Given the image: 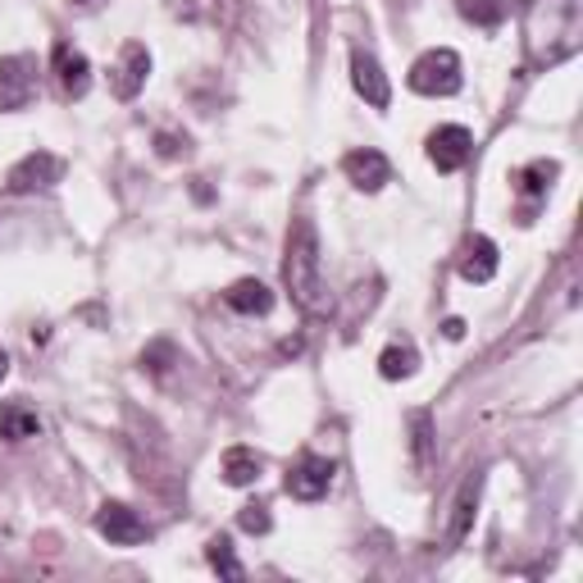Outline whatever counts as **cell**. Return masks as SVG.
Returning a JSON list of instances; mask_svg holds the SVG:
<instances>
[{
	"label": "cell",
	"instance_id": "1",
	"mask_svg": "<svg viewBox=\"0 0 583 583\" xmlns=\"http://www.w3.org/2000/svg\"><path fill=\"white\" fill-rule=\"evenodd\" d=\"M283 279H288V292L301 311H311V315L328 311V288H324V273H319V233L311 220H296L288 233Z\"/></svg>",
	"mask_w": 583,
	"mask_h": 583
},
{
	"label": "cell",
	"instance_id": "2",
	"mask_svg": "<svg viewBox=\"0 0 583 583\" xmlns=\"http://www.w3.org/2000/svg\"><path fill=\"white\" fill-rule=\"evenodd\" d=\"M547 5V37L534 42V59L557 65L579 51V0H542Z\"/></svg>",
	"mask_w": 583,
	"mask_h": 583
},
{
	"label": "cell",
	"instance_id": "3",
	"mask_svg": "<svg viewBox=\"0 0 583 583\" xmlns=\"http://www.w3.org/2000/svg\"><path fill=\"white\" fill-rule=\"evenodd\" d=\"M411 91H419V97H456L460 91V55L456 51H428V55H419L415 65H411Z\"/></svg>",
	"mask_w": 583,
	"mask_h": 583
},
{
	"label": "cell",
	"instance_id": "4",
	"mask_svg": "<svg viewBox=\"0 0 583 583\" xmlns=\"http://www.w3.org/2000/svg\"><path fill=\"white\" fill-rule=\"evenodd\" d=\"M37 97V55H5L0 59V110H23Z\"/></svg>",
	"mask_w": 583,
	"mask_h": 583
},
{
	"label": "cell",
	"instance_id": "5",
	"mask_svg": "<svg viewBox=\"0 0 583 583\" xmlns=\"http://www.w3.org/2000/svg\"><path fill=\"white\" fill-rule=\"evenodd\" d=\"M474 156V137L470 128H460V124H442L428 133V165H434L438 173H456V169H466Z\"/></svg>",
	"mask_w": 583,
	"mask_h": 583
},
{
	"label": "cell",
	"instance_id": "6",
	"mask_svg": "<svg viewBox=\"0 0 583 583\" xmlns=\"http://www.w3.org/2000/svg\"><path fill=\"white\" fill-rule=\"evenodd\" d=\"M333 474H337V466H333L328 456L305 451V456H296V466L288 470V493L296 502H319L333 487Z\"/></svg>",
	"mask_w": 583,
	"mask_h": 583
},
{
	"label": "cell",
	"instance_id": "7",
	"mask_svg": "<svg viewBox=\"0 0 583 583\" xmlns=\"http://www.w3.org/2000/svg\"><path fill=\"white\" fill-rule=\"evenodd\" d=\"M59 173H65V160L51 156V150H33V156H23V160L10 169L5 188H10L14 197H27V192H42V188H51V182H59Z\"/></svg>",
	"mask_w": 583,
	"mask_h": 583
},
{
	"label": "cell",
	"instance_id": "8",
	"mask_svg": "<svg viewBox=\"0 0 583 583\" xmlns=\"http://www.w3.org/2000/svg\"><path fill=\"white\" fill-rule=\"evenodd\" d=\"M97 534L110 538L114 547H137V542H146V519L124 502H105L97 511Z\"/></svg>",
	"mask_w": 583,
	"mask_h": 583
},
{
	"label": "cell",
	"instance_id": "9",
	"mask_svg": "<svg viewBox=\"0 0 583 583\" xmlns=\"http://www.w3.org/2000/svg\"><path fill=\"white\" fill-rule=\"evenodd\" d=\"M146 74H150V51L142 42H128L124 55H119L114 74H110V91H114L119 101H133L137 91L146 87Z\"/></svg>",
	"mask_w": 583,
	"mask_h": 583
},
{
	"label": "cell",
	"instance_id": "10",
	"mask_svg": "<svg viewBox=\"0 0 583 583\" xmlns=\"http://www.w3.org/2000/svg\"><path fill=\"white\" fill-rule=\"evenodd\" d=\"M343 173L351 178V188H360V192H379L383 182L392 178V165H388V156L383 150H351V156L343 160Z\"/></svg>",
	"mask_w": 583,
	"mask_h": 583
},
{
	"label": "cell",
	"instance_id": "11",
	"mask_svg": "<svg viewBox=\"0 0 583 583\" xmlns=\"http://www.w3.org/2000/svg\"><path fill=\"white\" fill-rule=\"evenodd\" d=\"M351 82H356V91L365 97V105L388 110L392 87H388V78H383V69H379V59H374V55H365V51L351 55Z\"/></svg>",
	"mask_w": 583,
	"mask_h": 583
},
{
	"label": "cell",
	"instance_id": "12",
	"mask_svg": "<svg viewBox=\"0 0 583 583\" xmlns=\"http://www.w3.org/2000/svg\"><path fill=\"white\" fill-rule=\"evenodd\" d=\"M55 82L65 97H82V91L91 87V65H87V55L69 42H59L55 46Z\"/></svg>",
	"mask_w": 583,
	"mask_h": 583
},
{
	"label": "cell",
	"instance_id": "13",
	"mask_svg": "<svg viewBox=\"0 0 583 583\" xmlns=\"http://www.w3.org/2000/svg\"><path fill=\"white\" fill-rule=\"evenodd\" d=\"M479 493H483V474L474 470L456 493V506H451V525H447V547H460L474 525V506H479Z\"/></svg>",
	"mask_w": 583,
	"mask_h": 583
},
{
	"label": "cell",
	"instance_id": "14",
	"mask_svg": "<svg viewBox=\"0 0 583 583\" xmlns=\"http://www.w3.org/2000/svg\"><path fill=\"white\" fill-rule=\"evenodd\" d=\"M460 273H466L470 283H487L497 273V242L474 233L466 247H460Z\"/></svg>",
	"mask_w": 583,
	"mask_h": 583
},
{
	"label": "cell",
	"instance_id": "15",
	"mask_svg": "<svg viewBox=\"0 0 583 583\" xmlns=\"http://www.w3.org/2000/svg\"><path fill=\"white\" fill-rule=\"evenodd\" d=\"M224 301L233 305V311H242V315H269V311H273V292H269L260 279H237V283L224 292Z\"/></svg>",
	"mask_w": 583,
	"mask_h": 583
},
{
	"label": "cell",
	"instance_id": "16",
	"mask_svg": "<svg viewBox=\"0 0 583 583\" xmlns=\"http://www.w3.org/2000/svg\"><path fill=\"white\" fill-rule=\"evenodd\" d=\"M37 434H42L37 411H27L23 402H5V406H0V438L27 442V438H37Z\"/></svg>",
	"mask_w": 583,
	"mask_h": 583
},
{
	"label": "cell",
	"instance_id": "17",
	"mask_svg": "<svg viewBox=\"0 0 583 583\" xmlns=\"http://www.w3.org/2000/svg\"><path fill=\"white\" fill-rule=\"evenodd\" d=\"M557 173H561L557 160H534V165H525V169L515 173V188H519V197L542 201L551 192V182H557Z\"/></svg>",
	"mask_w": 583,
	"mask_h": 583
},
{
	"label": "cell",
	"instance_id": "18",
	"mask_svg": "<svg viewBox=\"0 0 583 583\" xmlns=\"http://www.w3.org/2000/svg\"><path fill=\"white\" fill-rule=\"evenodd\" d=\"M260 470H265V460H260L251 447H228V451H224V479H228L233 487L256 483Z\"/></svg>",
	"mask_w": 583,
	"mask_h": 583
},
{
	"label": "cell",
	"instance_id": "19",
	"mask_svg": "<svg viewBox=\"0 0 583 583\" xmlns=\"http://www.w3.org/2000/svg\"><path fill=\"white\" fill-rule=\"evenodd\" d=\"M419 370V351L411 347V343H392L383 356H379V374L388 379V383H396V379H411Z\"/></svg>",
	"mask_w": 583,
	"mask_h": 583
},
{
	"label": "cell",
	"instance_id": "20",
	"mask_svg": "<svg viewBox=\"0 0 583 583\" xmlns=\"http://www.w3.org/2000/svg\"><path fill=\"white\" fill-rule=\"evenodd\" d=\"M456 10L474 27H497L506 19V0H456Z\"/></svg>",
	"mask_w": 583,
	"mask_h": 583
},
{
	"label": "cell",
	"instance_id": "21",
	"mask_svg": "<svg viewBox=\"0 0 583 583\" xmlns=\"http://www.w3.org/2000/svg\"><path fill=\"white\" fill-rule=\"evenodd\" d=\"M428 451H434V419H428L424 411L411 415V460L415 470H428Z\"/></svg>",
	"mask_w": 583,
	"mask_h": 583
},
{
	"label": "cell",
	"instance_id": "22",
	"mask_svg": "<svg viewBox=\"0 0 583 583\" xmlns=\"http://www.w3.org/2000/svg\"><path fill=\"white\" fill-rule=\"evenodd\" d=\"M205 557H210V565L220 570V574H228V579H242V565H237V557H233V542H228L224 534H220V538H210Z\"/></svg>",
	"mask_w": 583,
	"mask_h": 583
},
{
	"label": "cell",
	"instance_id": "23",
	"mask_svg": "<svg viewBox=\"0 0 583 583\" xmlns=\"http://www.w3.org/2000/svg\"><path fill=\"white\" fill-rule=\"evenodd\" d=\"M178 360V351H173V343H150L146 351H142V370H150V374H169V365Z\"/></svg>",
	"mask_w": 583,
	"mask_h": 583
},
{
	"label": "cell",
	"instance_id": "24",
	"mask_svg": "<svg viewBox=\"0 0 583 583\" xmlns=\"http://www.w3.org/2000/svg\"><path fill=\"white\" fill-rule=\"evenodd\" d=\"M237 525L247 529V534H269V525H273L269 506L265 502H247V506H242V515H237Z\"/></svg>",
	"mask_w": 583,
	"mask_h": 583
},
{
	"label": "cell",
	"instance_id": "25",
	"mask_svg": "<svg viewBox=\"0 0 583 583\" xmlns=\"http://www.w3.org/2000/svg\"><path fill=\"white\" fill-rule=\"evenodd\" d=\"M156 146H160V156H165V160H173V156H182V150H188V137L178 142V137H169V133H160Z\"/></svg>",
	"mask_w": 583,
	"mask_h": 583
},
{
	"label": "cell",
	"instance_id": "26",
	"mask_svg": "<svg viewBox=\"0 0 583 583\" xmlns=\"http://www.w3.org/2000/svg\"><path fill=\"white\" fill-rule=\"evenodd\" d=\"M442 333L451 337V343H460V337H466V319H447V324H442Z\"/></svg>",
	"mask_w": 583,
	"mask_h": 583
},
{
	"label": "cell",
	"instance_id": "27",
	"mask_svg": "<svg viewBox=\"0 0 583 583\" xmlns=\"http://www.w3.org/2000/svg\"><path fill=\"white\" fill-rule=\"evenodd\" d=\"M5 374H10V356L0 351V383H5Z\"/></svg>",
	"mask_w": 583,
	"mask_h": 583
},
{
	"label": "cell",
	"instance_id": "28",
	"mask_svg": "<svg viewBox=\"0 0 583 583\" xmlns=\"http://www.w3.org/2000/svg\"><path fill=\"white\" fill-rule=\"evenodd\" d=\"M74 5H82V10H87V5H97V0H74Z\"/></svg>",
	"mask_w": 583,
	"mask_h": 583
}]
</instances>
